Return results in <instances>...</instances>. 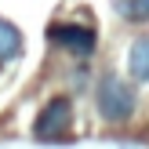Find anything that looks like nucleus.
Masks as SVG:
<instances>
[{
	"instance_id": "f257e3e1",
	"label": "nucleus",
	"mask_w": 149,
	"mask_h": 149,
	"mask_svg": "<svg viewBox=\"0 0 149 149\" xmlns=\"http://www.w3.org/2000/svg\"><path fill=\"white\" fill-rule=\"evenodd\" d=\"M135 102H138L135 98V87H131L124 77H116V73H106V77L98 80V87H95V106H98V116L106 124L131 120Z\"/></svg>"
},
{
	"instance_id": "f03ea898",
	"label": "nucleus",
	"mask_w": 149,
	"mask_h": 149,
	"mask_svg": "<svg viewBox=\"0 0 149 149\" xmlns=\"http://www.w3.org/2000/svg\"><path fill=\"white\" fill-rule=\"evenodd\" d=\"M69 124H73V102L65 98V95H55V98L40 109V116H36V124H33V135L40 138V142H62V138L69 135Z\"/></svg>"
},
{
	"instance_id": "7ed1b4c3",
	"label": "nucleus",
	"mask_w": 149,
	"mask_h": 149,
	"mask_svg": "<svg viewBox=\"0 0 149 149\" xmlns=\"http://www.w3.org/2000/svg\"><path fill=\"white\" fill-rule=\"evenodd\" d=\"M47 36L55 44H62L65 51H73L77 58H87L95 51V29H87V26H65V22H55V26L47 29Z\"/></svg>"
},
{
	"instance_id": "20e7f679",
	"label": "nucleus",
	"mask_w": 149,
	"mask_h": 149,
	"mask_svg": "<svg viewBox=\"0 0 149 149\" xmlns=\"http://www.w3.org/2000/svg\"><path fill=\"white\" fill-rule=\"evenodd\" d=\"M22 47H26V40H22V29L15 26V22L0 18V65H11L22 58Z\"/></svg>"
},
{
	"instance_id": "39448f33",
	"label": "nucleus",
	"mask_w": 149,
	"mask_h": 149,
	"mask_svg": "<svg viewBox=\"0 0 149 149\" xmlns=\"http://www.w3.org/2000/svg\"><path fill=\"white\" fill-rule=\"evenodd\" d=\"M127 73L135 84H146L149 80V33L138 36V40H131L127 47Z\"/></svg>"
},
{
	"instance_id": "423d86ee",
	"label": "nucleus",
	"mask_w": 149,
	"mask_h": 149,
	"mask_svg": "<svg viewBox=\"0 0 149 149\" xmlns=\"http://www.w3.org/2000/svg\"><path fill=\"white\" fill-rule=\"evenodd\" d=\"M116 15L124 22L142 26V22H149V0H116Z\"/></svg>"
}]
</instances>
